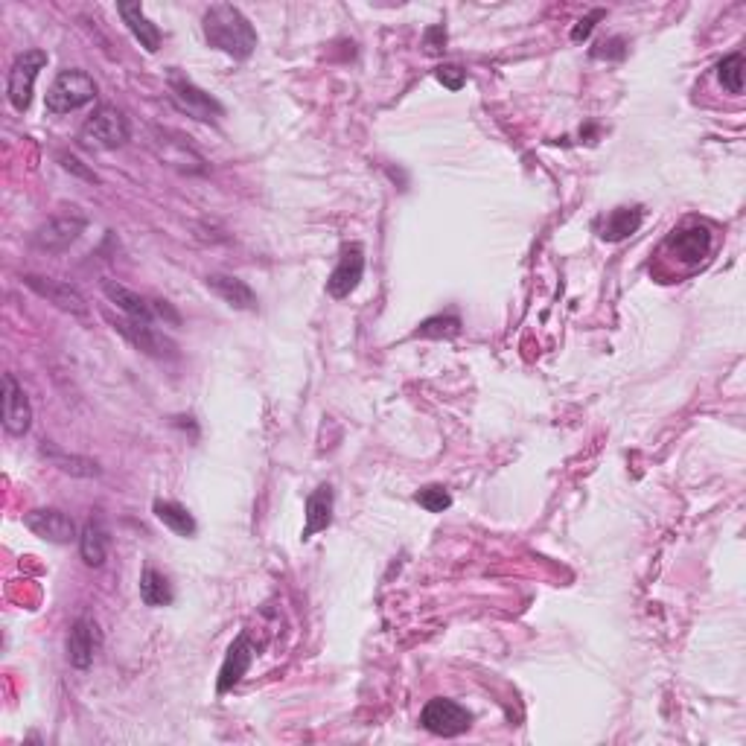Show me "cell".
<instances>
[{
  "label": "cell",
  "mask_w": 746,
  "mask_h": 746,
  "mask_svg": "<svg viewBox=\"0 0 746 746\" xmlns=\"http://www.w3.org/2000/svg\"><path fill=\"white\" fill-rule=\"evenodd\" d=\"M204 38L210 47L234 56L239 62L257 50V30L231 3H213L204 12Z\"/></svg>",
  "instance_id": "cell-1"
},
{
  "label": "cell",
  "mask_w": 746,
  "mask_h": 746,
  "mask_svg": "<svg viewBox=\"0 0 746 746\" xmlns=\"http://www.w3.org/2000/svg\"><path fill=\"white\" fill-rule=\"evenodd\" d=\"M97 100V82L85 73V70H62L53 85L47 88V111L53 114H70V111H79L85 108L88 102Z\"/></svg>",
  "instance_id": "cell-2"
},
{
  "label": "cell",
  "mask_w": 746,
  "mask_h": 746,
  "mask_svg": "<svg viewBox=\"0 0 746 746\" xmlns=\"http://www.w3.org/2000/svg\"><path fill=\"white\" fill-rule=\"evenodd\" d=\"M82 143L88 149H117L129 140V123L126 114L117 105H100L82 126Z\"/></svg>",
  "instance_id": "cell-3"
},
{
  "label": "cell",
  "mask_w": 746,
  "mask_h": 746,
  "mask_svg": "<svg viewBox=\"0 0 746 746\" xmlns=\"http://www.w3.org/2000/svg\"><path fill=\"white\" fill-rule=\"evenodd\" d=\"M44 65H47L44 50H27L12 62L9 79H6V94H9V102H12L15 111L24 114L33 105V85L38 73L44 70Z\"/></svg>",
  "instance_id": "cell-4"
},
{
  "label": "cell",
  "mask_w": 746,
  "mask_h": 746,
  "mask_svg": "<svg viewBox=\"0 0 746 746\" xmlns=\"http://www.w3.org/2000/svg\"><path fill=\"white\" fill-rule=\"evenodd\" d=\"M167 82H170V97L172 102L181 108V111H187L190 117H196V120H216V117H222L225 114V108L219 105V102L213 100L207 91H202L193 79H187L184 73L178 68L170 70V76H167Z\"/></svg>",
  "instance_id": "cell-5"
},
{
  "label": "cell",
  "mask_w": 746,
  "mask_h": 746,
  "mask_svg": "<svg viewBox=\"0 0 746 746\" xmlns=\"http://www.w3.org/2000/svg\"><path fill=\"white\" fill-rule=\"evenodd\" d=\"M420 723L426 732L441 735V738H458L473 726V714L467 712L461 703L446 700V697H435L426 703V709L420 712Z\"/></svg>",
  "instance_id": "cell-6"
},
{
  "label": "cell",
  "mask_w": 746,
  "mask_h": 746,
  "mask_svg": "<svg viewBox=\"0 0 746 746\" xmlns=\"http://www.w3.org/2000/svg\"><path fill=\"white\" fill-rule=\"evenodd\" d=\"M88 228V219L82 213H62L47 219L38 231L33 234V245L38 251H65L76 239L82 237V231Z\"/></svg>",
  "instance_id": "cell-7"
},
{
  "label": "cell",
  "mask_w": 746,
  "mask_h": 746,
  "mask_svg": "<svg viewBox=\"0 0 746 746\" xmlns=\"http://www.w3.org/2000/svg\"><path fill=\"white\" fill-rule=\"evenodd\" d=\"M102 650V630L97 624V618L82 615L73 621L68 636V662L76 671H88L97 659V653Z\"/></svg>",
  "instance_id": "cell-8"
},
{
  "label": "cell",
  "mask_w": 746,
  "mask_h": 746,
  "mask_svg": "<svg viewBox=\"0 0 746 746\" xmlns=\"http://www.w3.org/2000/svg\"><path fill=\"white\" fill-rule=\"evenodd\" d=\"M33 426V406L12 373H3V429L12 438H24Z\"/></svg>",
  "instance_id": "cell-9"
},
{
  "label": "cell",
  "mask_w": 746,
  "mask_h": 746,
  "mask_svg": "<svg viewBox=\"0 0 746 746\" xmlns=\"http://www.w3.org/2000/svg\"><path fill=\"white\" fill-rule=\"evenodd\" d=\"M362 274H365V248H362L359 242H350V245L341 248L339 266L333 269L330 280H327V292H330L336 301L347 298L350 292H356Z\"/></svg>",
  "instance_id": "cell-10"
},
{
  "label": "cell",
  "mask_w": 746,
  "mask_h": 746,
  "mask_svg": "<svg viewBox=\"0 0 746 746\" xmlns=\"http://www.w3.org/2000/svg\"><path fill=\"white\" fill-rule=\"evenodd\" d=\"M24 525L33 531L38 540L47 543L68 545L76 540V522L70 519L68 513L56 508H35L24 516Z\"/></svg>",
  "instance_id": "cell-11"
},
{
  "label": "cell",
  "mask_w": 746,
  "mask_h": 746,
  "mask_svg": "<svg viewBox=\"0 0 746 746\" xmlns=\"http://www.w3.org/2000/svg\"><path fill=\"white\" fill-rule=\"evenodd\" d=\"M24 283L33 289L38 298L56 304L59 309H65L70 315H79L85 318L88 315V304L85 298L70 286V283H62V280H53V277H38V274H24Z\"/></svg>",
  "instance_id": "cell-12"
},
{
  "label": "cell",
  "mask_w": 746,
  "mask_h": 746,
  "mask_svg": "<svg viewBox=\"0 0 746 746\" xmlns=\"http://www.w3.org/2000/svg\"><path fill=\"white\" fill-rule=\"evenodd\" d=\"M668 248L674 251L679 263L685 266H700L709 251H712V231L706 225H694L685 231H674V237L668 239Z\"/></svg>",
  "instance_id": "cell-13"
},
{
  "label": "cell",
  "mask_w": 746,
  "mask_h": 746,
  "mask_svg": "<svg viewBox=\"0 0 746 746\" xmlns=\"http://www.w3.org/2000/svg\"><path fill=\"white\" fill-rule=\"evenodd\" d=\"M254 653H257V647H254V642L248 639V633H242L237 642L231 645V650H228L225 662H222L219 682H216L219 694L231 691V688L237 685L239 679L248 674V668H251V662H254Z\"/></svg>",
  "instance_id": "cell-14"
},
{
  "label": "cell",
  "mask_w": 746,
  "mask_h": 746,
  "mask_svg": "<svg viewBox=\"0 0 746 746\" xmlns=\"http://www.w3.org/2000/svg\"><path fill=\"white\" fill-rule=\"evenodd\" d=\"M102 292L111 304L117 306L120 312H126V318H132L137 324H152L155 321V306L152 301L140 298L137 292L114 283V280H102Z\"/></svg>",
  "instance_id": "cell-15"
},
{
  "label": "cell",
  "mask_w": 746,
  "mask_h": 746,
  "mask_svg": "<svg viewBox=\"0 0 746 746\" xmlns=\"http://www.w3.org/2000/svg\"><path fill=\"white\" fill-rule=\"evenodd\" d=\"M207 289L216 295V298H222L228 306H234V309H257V295H254V289L245 283V280H239L234 274H207Z\"/></svg>",
  "instance_id": "cell-16"
},
{
  "label": "cell",
  "mask_w": 746,
  "mask_h": 746,
  "mask_svg": "<svg viewBox=\"0 0 746 746\" xmlns=\"http://www.w3.org/2000/svg\"><path fill=\"white\" fill-rule=\"evenodd\" d=\"M333 522V487L330 484H318L309 499H306V525L304 540H312L318 531H327Z\"/></svg>",
  "instance_id": "cell-17"
},
{
  "label": "cell",
  "mask_w": 746,
  "mask_h": 746,
  "mask_svg": "<svg viewBox=\"0 0 746 746\" xmlns=\"http://www.w3.org/2000/svg\"><path fill=\"white\" fill-rule=\"evenodd\" d=\"M114 330L123 336V339H129L135 344L137 350H143V353H149V356H167V350H170L172 344L161 333H155L152 330V324H137L132 318H123V321H114Z\"/></svg>",
  "instance_id": "cell-18"
},
{
  "label": "cell",
  "mask_w": 746,
  "mask_h": 746,
  "mask_svg": "<svg viewBox=\"0 0 746 746\" xmlns=\"http://www.w3.org/2000/svg\"><path fill=\"white\" fill-rule=\"evenodd\" d=\"M117 12H120L123 24L129 27V33L140 41V47H146L149 53H158V47H161V30L146 18L143 6L140 3H120Z\"/></svg>",
  "instance_id": "cell-19"
},
{
  "label": "cell",
  "mask_w": 746,
  "mask_h": 746,
  "mask_svg": "<svg viewBox=\"0 0 746 746\" xmlns=\"http://www.w3.org/2000/svg\"><path fill=\"white\" fill-rule=\"evenodd\" d=\"M642 222H645V210L642 207H618V210H612L610 216H607L601 237L607 239V242H621V239L633 237L642 228Z\"/></svg>",
  "instance_id": "cell-20"
},
{
  "label": "cell",
  "mask_w": 746,
  "mask_h": 746,
  "mask_svg": "<svg viewBox=\"0 0 746 746\" xmlns=\"http://www.w3.org/2000/svg\"><path fill=\"white\" fill-rule=\"evenodd\" d=\"M79 551H82V560L94 569H100L108 557V531L102 525L100 519H88V525L82 528L79 534Z\"/></svg>",
  "instance_id": "cell-21"
},
{
  "label": "cell",
  "mask_w": 746,
  "mask_h": 746,
  "mask_svg": "<svg viewBox=\"0 0 746 746\" xmlns=\"http://www.w3.org/2000/svg\"><path fill=\"white\" fill-rule=\"evenodd\" d=\"M155 516L170 528L172 534H178V537H193L196 531H199V525H196V519H193V513L184 508V505H178V502H155Z\"/></svg>",
  "instance_id": "cell-22"
},
{
  "label": "cell",
  "mask_w": 746,
  "mask_h": 746,
  "mask_svg": "<svg viewBox=\"0 0 746 746\" xmlns=\"http://www.w3.org/2000/svg\"><path fill=\"white\" fill-rule=\"evenodd\" d=\"M140 598H143V604L146 607H170L172 604V586L167 577L161 575L158 569H143V575H140Z\"/></svg>",
  "instance_id": "cell-23"
},
{
  "label": "cell",
  "mask_w": 746,
  "mask_h": 746,
  "mask_svg": "<svg viewBox=\"0 0 746 746\" xmlns=\"http://www.w3.org/2000/svg\"><path fill=\"white\" fill-rule=\"evenodd\" d=\"M41 455H44V458H50V461H53V467H59L62 473L79 475V478H97V475H100L97 461H91V458H79V455H65L62 449H56V446H50V443H44V446H41Z\"/></svg>",
  "instance_id": "cell-24"
},
{
  "label": "cell",
  "mask_w": 746,
  "mask_h": 746,
  "mask_svg": "<svg viewBox=\"0 0 746 746\" xmlns=\"http://www.w3.org/2000/svg\"><path fill=\"white\" fill-rule=\"evenodd\" d=\"M461 333V318L458 315H435L429 321H423L414 336L417 339H452Z\"/></svg>",
  "instance_id": "cell-25"
},
{
  "label": "cell",
  "mask_w": 746,
  "mask_h": 746,
  "mask_svg": "<svg viewBox=\"0 0 746 746\" xmlns=\"http://www.w3.org/2000/svg\"><path fill=\"white\" fill-rule=\"evenodd\" d=\"M717 79L729 94H744V53H732L717 65Z\"/></svg>",
  "instance_id": "cell-26"
},
{
  "label": "cell",
  "mask_w": 746,
  "mask_h": 746,
  "mask_svg": "<svg viewBox=\"0 0 746 746\" xmlns=\"http://www.w3.org/2000/svg\"><path fill=\"white\" fill-rule=\"evenodd\" d=\"M417 502H420V508H426L429 513H443V510L452 505V496H449V490L441 487V484H429V487H423L417 496H414Z\"/></svg>",
  "instance_id": "cell-27"
},
{
  "label": "cell",
  "mask_w": 746,
  "mask_h": 746,
  "mask_svg": "<svg viewBox=\"0 0 746 746\" xmlns=\"http://www.w3.org/2000/svg\"><path fill=\"white\" fill-rule=\"evenodd\" d=\"M435 76H438V82H443L449 91H461L464 82H467V73L458 68V65H441Z\"/></svg>",
  "instance_id": "cell-28"
},
{
  "label": "cell",
  "mask_w": 746,
  "mask_h": 746,
  "mask_svg": "<svg viewBox=\"0 0 746 746\" xmlns=\"http://www.w3.org/2000/svg\"><path fill=\"white\" fill-rule=\"evenodd\" d=\"M624 38H610L604 44H598V50H592L595 59H624Z\"/></svg>",
  "instance_id": "cell-29"
},
{
  "label": "cell",
  "mask_w": 746,
  "mask_h": 746,
  "mask_svg": "<svg viewBox=\"0 0 746 746\" xmlns=\"http://www.w3.org/2000/svg\"><path fill=\"white\" fill-rule=\"evenodd\" d=\"M607 12L604 9H592L583 21H577V27L572 30V41H583V38H589V33L595 30V21H601Z\"/></svg>",
  "instance_id": "cell-30"
},
{
  "label": "cell",
  "mask_w": 746,
  "mask_h": 746,
  "mask_svg": "<svg viewBox=\"0 0 746 746\" xmlns=\"http://www.w3.org/2000/svg\"><path fill=\"white\" fill-rule=\"evenodd\" d=\"M423 47H426V53H443V47H446V27L438 24V27H429L426 30V38H423Z\"/></svg>",
  "instance_id": "cell-31"
}]
</instances>
